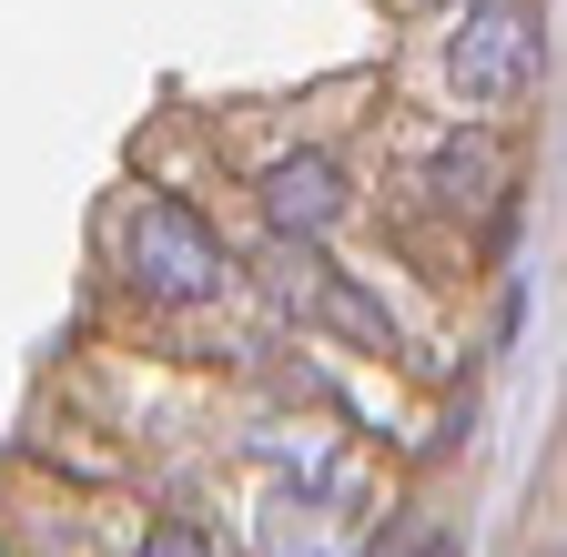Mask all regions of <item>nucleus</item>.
Returning <instances> with one entry per match:
<instances>
[{
    "mask_svg": "<svg viewBox=\"0 0 567 557\" xmlns=\"http://www.w3.org/2000/svg\"><path fill=\"white\" fill-rule=\"evenodd\" d=\"M344 203H354V183H344L334 153H284V163L264 173V224H274L284 244L334 234V224H344Z\"/></svg>",
    "mask_w": 567,
    "mask_h": 557,
    "instance_id": "3",
    "label": "nucleus"
},
{
    "mask_svg": "<svg viewBox=\"0 0 567 557\" xmlns=\"http://www.w3.org/2000/svg\"><path fill=\"white\" fill-rule=\"evenodd\" d=\"M446 11H466V0H446Z\"/></svg>",
    "mask_w": 567,
    "mask_h": 557,
    "instance_id": "8",
    "label": "nucleus"
},
{
    "mask_svg": "<svg viewBox=\"0 0 567 557\" xmlns=\"http://www.w3.org/2000/svg\"><path fill=\"white\" fill-rule=\"evenodd\" d=\"M132 557H213V537L193 527V517H163V527H142V547Z\"/></svg>",
    "mask_w": 567,
    "mask_h": 557,
    "instance_id": "6",
    "label": "nucleus"
},
{
    "mask_svg": "<svg viewBox=\"0 0 567 557\" xmlns=\"http://www.w3.org/2000/svg\"><path fill=\"white\" fill-rule=\"evenodd\" d=\"M425 193H436V203H456V214H466V203H486V193H496V163H486V143L446 132V143L425 153Z\"/></svg>",
    "mask_w": 567,
    "mask_h": 557,
    "instance_id": "4",
    "label": "nucleus"
},
{
    "mask_svg": "<svg viewBox=\"0 0 567 557\" xmlns=\"http://www.w3.org/2000/svg\"><path fill=\"white\" fill-rule=\"evenodd\" d=\"M405 557H456V537H446V527H415V537H405Z\"/></svg>",
    "mask_w": 567,
    "mask_h": 557,
    "instance_id": "7",
    "label": "nucleus"
},
{
    "mask_svg": "<svg viewBox=\"0 0 567 557\" xmlns=\"http://www.w3.org/2000/svg\"><path fill=\"white\" fill-rule=\"evenodd\" d=\"M122 285L142 305H213V295L234 285L224 234H213L193 203H173V193L132 203V214H122Z\"/></svg>",
    "mask_w": 567,
    "mask_h": 557,
    "instance_id": "1",
    "label": "nucleus"
},
{
    "mask_svg": "<svg viewBox=\"0 0 567 557\" xmlns=\"http://www.w3.org/2000/svg\"><path fill=\"white\" fill-rule=\"evenodd\" d=\"M537 72H547V31L517 11V0H466V11H456V31H446V82H456L476 112L527 102Z\"/></svg>",
    "mask_w": 567,
    "mask_h": 557,
    "instance_id": "2",
    "label": "nucleus"
},
{
    "mask_svg": "<svg viewBox=\"0 0 567 557\" xmlns=\"http://www.w3.org/2000/svg\"><path fill=\"white\" fill-rule=\"evenodd\" d=\"M264 557H344V537H334L315 507H274V517H264Z\"/></svg>",
    "mask_w": 567,
    "mask_h": 557,
    "instance_id": "5",
    "label": "nucleus"
}]
</instances>
